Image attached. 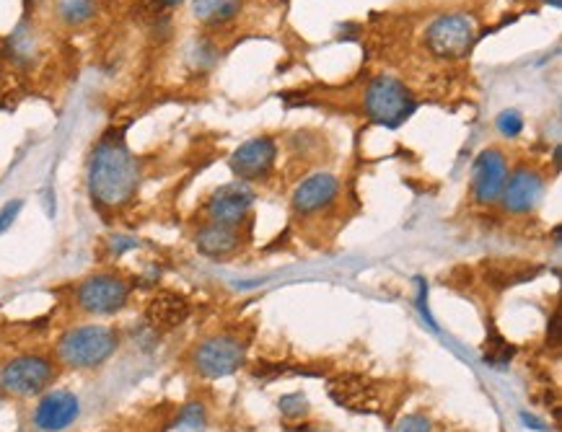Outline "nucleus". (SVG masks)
<instances>
[{
	"mask_svg": "<svg viewBox=\"0 0 562 432\" xmlns=\"http://www.w3.org/2000/svg\"><path fill=\"white\" fill-rule=\"evenodd\" d=\"M275 158H277L275 140L254 137V140H246L244 145H238V150L231 156V168L238 176V181H257V179H265L272 171Z\"/></svg>",
	"mask_w": 562,
	"mask_h": 432,
	"instance_id": "9d476101",
	"label": "nucleus"
},
{
	"mask_svg": "<svg viewBox=\"0 0 562 432\" xmlns=\"http://www.w3.org/2000/svg\"><path fill=\"white\" fill-rule=\"evenodd\" d=\"M97 3L94 0H58V16L67 27H81L89 19H94Z\"/></svg>",
	"mask_w": 562,
	"mask_h": 432,
	"instance_id": "a211bd4d",
	"label": "nucleus"
},
{
	"mask_svg": "<svg viewBox=\"0 0 562 432\" xmlns=\"http://www.w3.org/2000/svg\"><path fill=\"white\" fill-rule=\"evenodd\" d=\"M128 300H130V282L112 272L91 274L81 280V285L75 288V305L91 316L117 313L128 305Z\"/></svg>",
	"mask_w": 562,
	"mask_h": 432,
	"instance_id": "20e7f679",
	"label": "nucleus"
},
{
	"mask_svg": "<svg viewBox=\"0 0 562 432\" xmlns=\"http://www.w3.org/2000/svg\"><path fill=\"white\" fill-rule=\"evenodd\" d=\"M474 39H477V27H474V19L466 13H446L435 19L425 34L428 50L443 60L466 58L469 50L474 47Z\"/></svg>",
	"mask_w": 562,
	"mask_h": 432,
	"instance_id": "39448f33",
	"label": "nucleus"
},
{
	"mask_svg": "<svg viewBox=\"0 0 562 432\" xmlns=\"http://www.w3.org/2000/svg\"><path fill=\"white\" fill-rule=\"evenodd\" d=\"M3 394H5V391H3V386H0V401H3Z\"/></svg>",
	"mask_w": 562,
	"mask_h": 432,
	"instance_id": "a878e982",
	"label": "nucleus"
},
{
	"mask_svg": "<svg viewBox=\"0 0 562 432\" xmlns=\"http://www.w3.org/2000/svg\"><path fill=\"white\" fill-rule=\"evenodd\" d=\"M27 3H36V0H27Z\"/></svg>",
	"mask_w": 562,
	"mask_h": 432,
	"instance_id": "bb28decb",
	"label": "nucleus"
},
{
	"mask_svg": "<svg viewBox=\"0 0 562 432\" xmlns=\"http://www.w3.org/2000/svg\"><path fill=\"white\" fill-rule=\"evenodd\" d=\"M205 422H207V417H205V406H202L199 401H190V404L179 412V417H176V430L202 432L205 430Z\"/></svg>",
	"mask_w": 562,
	"mask_h": 432,
	"instance_id": "6ab92c4d",
	"label": "nucleus"
},
{
	"mask_svg": "<svg viewBox=\"0 0 562 432\" xmlns=\"http://www.w3.org/2000/svg\"><path fill=\"white\" fill-rule=\"evenodd\" d=\"M246 360V344L231 336V334H218V336H207L205 342H199L198 350L192 352V366L202 378H226L236 373Z\"/></svg>",
	"mask_w": 562,
	"mask_h": 432,
	"instance_id": "423d86ee",
	"label": "nucleus"
},
{
	"mask_svg": "<svg viewBox=\"0 0 562 432\" xmlns=\"http://www.w3.org/2000/svg\"><path fill=\"white\" fill-rule=\"evenodd\" d=\"M241 0H195L192 3V16L202 24H226L238 13Z\"/></svg>",
	"mask_w": 562,
	"mask_h": 432,
	"instance_id": "f3484780",
	"label": "nucleus"
},
{
	"mask_svg": "<svg viewBox=\"0 0 562 432\" xmlns=\"http://www.w3.org/2000/svg\"><path fill=\"white\" fill-rule=\"evenodd\" d=\"M120 347V336L112 327L86 324L67 329L58 339V360L75 370H91L104 366Z\"/></svg>",
	"mask_w": 562,
	"mask_h": 432,
	"instance_id": "f03ea898",
	"label": "nucleus"
},
{
	"mask_svg": "<svg viewBox=\"0 0 562 432\" xmlns=\"http://www.w3.org/2000/svg\"><path fill=\"white\" fill-rule=\"evenodd\" d=\"M337 197H340V181L332 174H314V176L303 179L293 189L291 204H293L296 215L308 218V215L330 210Z\"/></svg>",
	"mask_w": 562,
	"mask_h": 432,
	"instance_id": "9b49d317",
	"label": "nucleus"
},
{
	"mask_svg": "<svg viewBox=\"0 0 562 432\" xmlns=\"http://www.w3.org/2000/svg\"><path fill=\"white\" fill-rule=\"evenodd\" d=\"M81 414V401L70 391H50L34 409V428L42 432L67 430Z\"/></svg>",
	"mask_w": 562,
	"mask_h": 432,
	"instance_id": "f8f14e48",
	"label": "nucleus"
},
{
	"mask_svg": "<svg viewBox=\"0 0 562 432\" xmlns=\"http://www.w3.org/2000/svg\"><path fill=\"white\" fill-rule=\"evenodd\" d=\"M542 3H547V5H552V8H562V0H542Z\"/></svg>",
	"mask_w": 562,
	"mask_h": 432,
	"instance_id": "393cba45",
	"label": "nucleus"
},
{
	"mask_svg": "<svg viewBox=\"0 0 562 432\" xmlns=\"http://www.w3.org/2000/svg\"><path fill=\"white\" fill-rule=\"evenodd\" d=\"M238 226H223V223H205L195 235V246L202 257L223 259L238 249Z\"/></svg>",
	"mask_w": 562,
	"mask_h": 432,
	"instance_id": "4468645a",
	"label": "nucleus"
},
{
	"mask_svg": "<svg viewBox=\"0 0 562 432\" xmlns=\"http://www.w3.org/2000/svg\"><path fill=\"white\" fill-rule=\"evenodd\" d=\"M153 5H159V8H176L179 3H184V0H151Z\"/></svg>",
	"mask_w": 562,
	"mask_h": 432,
	"instance_id": "b1692460",
	"label": "nucleus"
},
{
	"mask_svg": "<svg viewBox=\"0 0 562 432\" xmlns=\"http://www.w3.org/2000/svg\"><path fill=\"white\" fill-rule=\"evenodd\" d=\"M190 313V305L187 300L176 293H159L156 298L148 303L145 308V319L153 329L159 332H168V329H176Z\"/></svg>",
	"mask_w": 562,
	"mask_h": 432,
	"instance_id": "dca6fc26",
	"label": "nucleus"
},
{
	"mask_svg": "<svg viewBox=\"0 0 562 432\" xmlns=\"http://www.w3.org/2000/svg\"><path fill=\"white\" fill-rule=\"evenodd\" d=\"M508 181V161L500 150H485L477 156L472 168V192L480 204H493L500 200Z\"/></svg>",
	"mask_w": 562,
	"mask_h": 432,
	"instance_id": "1a4fd4ad",
	"label": "nucleus"
},
{
	"mask_svg": "<svg viewBox=\"0 0 562 432\" xmlns=\"http://www.w3.org/2000/svg\"><path fill=\"white\" fill-rule=\"evenodd\" d=\"M542 189H544V181L542 176L534 171V168H516L513 174H508V181L503 187V195H500V202L508 212L513 215H527L531 212L539 200H542Z\"/></svg>",
	"mask_w": 562,
	"mask_h": 432,
	"instance_id": "ddd939ff",
	"label": "nucleus"
},
{
	"mask_svg": "<svg viewBox=\"0 0 562 432\" xmlns=\"http://www.w3.org/2000/svg\"><path fill=\"white\" fill-rule=\"evenodd\" d=\"M330 397L340 406H347V409H358V412H373L376 409L373 386L358 375H342V378L332 381Z\"/></svg>",
	"mask_w": 562,
	"mask_h": 432,
	"instance_id": "2eb2a0df",
	"label": "nucleus"
},
{
	"mask_svg": "<svg viewBox=\"0 0 562 432\" xmlns=\"http://www.w3.org/2000/svg\"><path fill=\"white\" fill-rule=\"evenodd\" d=\"M365 114L384 125V127H399L402 122H407L415 112V99L407 91V86L392 78V75H379L368 83L365 89Z\"/></svg>",
	"mask_w": 562,
	"mask_h": 432,
	"instance_id": "7ed1b4c3",
	"label": "nucleus"
},
{
	"mask_svg": "<svg viewBox=\"0 0 562 432\" xmlns=\"http://www.w3.org/2000/svg\"><path fill=\"white\" fill-rule=\"evenodd\" d=\"M397 432H433V428H430L428 417L407 414V417H402V422L397 425Z\"/></svg>",
	"mask_w": 562,
	"mask_h": 432,
	"instance_id": "5701e85b",
	"label": "nucleus"
},
{
	"mask_svg": "<svg viewBox=\"0 0 562 432\" xmlns=\"http://www.w3.org/2000/svg\"><path fill=\"white\" fill-rule=\"evenodd\" d=\"M24 210V200H11L0 207V235L8 231Z\"/></svg>",
	"mask_w": 562,
	"mask_h": 432,
	"instance_id": "4be33fe9",
	"label": "nucleus"
},
{
	"mask_svg": "<svg viewBox=\"0 0 562 432\" xmlns=\"http://www.w3.org/2000/svg\"><path fill=\"white\" fill-rule=\"evenodd\" d=\"M497 130L500 135H505V137H519L521 130H524V117L516 112V109H505V112H500L497 114Z\"/></svg>",
	"mask_w": 562,
	"mask_h": 432,
	"instance_id": "aec40b11",
	"label": "nucleus"
},
{
	"mask_svg": "<svg viewBox=\"0 0 562 432\" xmlns=\"http://www.w3.org/2000/svg\"><path fill=\"white\" fill-rule=\"evenodd\" d=\"M55 375L58 370L52 360L42 355H21L0 370V386L11 397H36L55 381Z\"/></svg>",
	"mask_w": 562,
	"mask_h": 432,
	"instance_id": "0eeeda50",
	"label": "nucleus"
},
{
	"mask_svg": "<svg viewBox=\"0 0 562 432\" xmlns=\"http://www.w3.org/2000/svg\"><path fill=\"white\" fill-rule=\"evenodd\" d=\"M254 204V189L246 181H231L213 192L207 200V220L223 223V226H238Z\"/></svg>",
	"mask_w": 562,
	"mask_h": 432,
	"instance_id": "6e6552de",
	"label": "nucleus"
},
{
	"mask_svg": "<svg viewBox=\"0 0 562 432\" xmlns=\"http://www.w3.org/2000/svg\"><path fill=\"white\" fill-rule=\"evenodd\" d=\"M277 404H280V412L285 417H291V420H298V417H303L308 412V399L303 394H288V397H283Z\"/></svg>",
	"mask_w": 562,
	"mask_h": 432,
	"instance_id": "412c9836",
	"label": "nucleus"
},
{
	"mask_svg": "<svg viewBox=\"0 0 562 432\" xmlns=\"http://www.w3.org/2000/svg\"><path fill=\"white\" fill-rule=\"evenodd\" d=\"M89 195L101 210H120L140 187V161L120 133L101 137L89 158Z\"/></svg>",
	"mask_w": 562,
	"mask_h": 432,
	"instance_id": "f257e3e1",
	"label": "nucleus"
}]
</instances>
